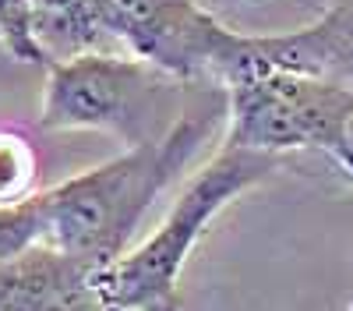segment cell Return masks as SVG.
Instances as JSON below:
<instances>
[{
    "label": "cell",
    "instance_id": "cell-6",
    "mask_svg": "<svg viewBox=\"0 0 353 311\" xmlns=\"http://www.w3.org/2000/svg\"><path fill=\"white\" fill-rule=\"evenodd\" d=\"M92 269L32 248L0 265V311H110Z\"/></svg>",
    "mask_w": 353,
    "mask_h": 311
},
{
    "label": "cell",
    "instance_id": "cell-7",
    "mask_svg": "<svg viewBox=\"0 0 353 311\" xmlns=\"http://www.w3.org/2000/svg\"><path fill=\"white\" fill-rule=\"evenodd\" d=\"M36 177L39 156L32 138L14 128H0V205H14L36 194Z\"/></svg>",
    "mask_w": 353,
    "mask_h": 311
},
{
    "label": "cell",
    "instance_id": "cell-10",
    "mask_svg": "<svg viewBox=\"0 0 353 311\" xmlns=\"http://www.w3.org/2000/svg\"><path fill=\"white\" fill-rule=\"evenodd\" d=\"M145 311H181V301H176V297H166V301H159V304H149Z\"/></svg>",
    "mask_w": 353,
    "mask_h": 311
},
{
    "label": "cell",
    "instance_id": "cell-8",
    "mask_svg": "<svg viewBox=\"0 0 353 311\" xmlns=\"http://www.w3.org/2000/svg\"><path fill=\"white\" fill-rule=\"evenodd\" d=\"M0 50L18 64L50 68V53L36 39L32 0H0Z\"/></svg>",
    "mask_w": 353,
    "mask_h": 311
},
{
    "label": "cell",
    "instance_id": "cell-3",
    "mask_svg": "<svg viewBox=\"0 0 353 311\" xmlns=\"http://www.w3.org/2000/svg\"><path fill=\"white\" fill-rule=\"evenodd\" d=\"M279 170V156L251 152L223 141L219 152L201 163L181 194L173 198L163 223L141 244L128 248L110 269L96 276V287L110 311H145L166 297H176L191 251L216 223L223 209H230L244 191L258 188Z\"/></svg>",
    "mask_w": 353,
    "mask_h": 311
},
{
    "label": "cell",
    "instance_id": "cell-9",
    "mask_svg": "<svg viewBox=\"0 0 353 311\" xmlns=\"http://www.w3.org/2000/svg\"><path fill=\"white\" fill-rule=\"evenodd\" d=\"M329 159L343 170V177L353 181V110H350V117L343 121L336 141H332V149H329Z\"/></svg>",
    "mask_w": 353,
    "mask_h": 311
},
{
    "label": "cell",
    "instance_id": "cell-5",
    "mask_svg": "<svg viewBox=\"0 0 353 311\" xmlns=\"http://www.w3.org/2000/svg\"><path fill=\"white\" fill-rule=\"evenodd\" d=\"M223 141L265 156L325 152L353 110V89L332 78L265 68L226 85Z\"/></svg>",
    "mask_w": 353,
    "mask_h": 311
},
{
    "label": "cell",
    "instance_id": "cell-4",
    "mask_svg": "<svg viewBox=\"0 0 353 311\" xmlns=\"http://www.w3.org/2000/svg\"><path fill=\"white\" fill-rule=\"evenodd\" d=\"M181 89H198V85L173 81L131 53H113V50L74 53L46 68L39 128L103 131L124 141L128 149L170 128L159 124V117Z\"/></svg>",
    "mask_w": 353,
    "mask_h": 311
},
{
    "label": "cell",
    "instance_id": "cell-2",
    "mask_svg": "<svg viewBox=\"0 0 353 311\" xmlns=\"http://www.w3.org/2000/svg\"><path fill=\"white\" fill-rule=\"evenodd\" d=\"M32 25L50 61L124 46L181 85L226 89L265 68L261 36L223 25L198 0H32Z\"/></svg>",
    "mask_w": 353,
    "mask_h": 311
},
{
    "label": "cell",
    "instance_id": "cell-1",
    "mask_svg": "<svg viewBox=\"0 0 353 311\" xmlns=\"http://www.w3.org/2000/svg\"><path fill=\"white\" fill-rule=\"evenodd\" d=\"M219 124H226V92L198 85L194 103L176 113L163 134L36 191L39 248L68 254L92 272L110 269L131 248L159 194L194 163Z\"/></svg>",
    "mask_w": 353,
    "mask_h": 311
}]
</instances>
